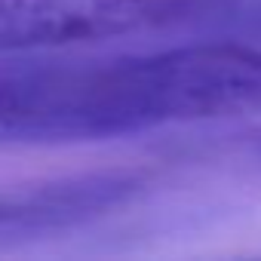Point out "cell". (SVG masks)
I'll return each instance as SVG.
<instances>
[{
  "instance_id": "1",
  "label": "cell",
  "mask_w": 261,
  "mask_h": 261,
  "mask_svg": "<svg viewBox=\"0 0 261 261\" xmlns=\"http://www.w3.org/2000/svg\"><path fill=\"white\" fill-rule=\"evenodd\" d=\"M255 43L243 34L0 56V145H77L255 117Z\"/></svg>"
},
{
  "instance_id": "2",
  "label": "cell",
  "mask_w": 261,
  "mask_h": 261,
  "mask_svg": "<svg viewBox=\"0 0 261 261\" xmlns=\"http://www.w3.org/2000/svg\"><path fill=\"white\" fill-rule=\"evenodd\" d=\"M148 166H105L0 191V249L71 233L142 203L157 188Z\"/></svg>"
},
{
  "instance_id": "3",
  "label": "cell",
  "mask_w": 261,
  "mask_h": 261,
  "mask_svg": "<svg viewBox=\"0 0 261 261\" xmlns=\"http://www.w3.org/2000/svg\"><path fill=\"white\" fill-rule=\"evenodd\" d=\"M230 34H261V0H233Z\"/></svg>"
},
{
  "instance_id": "4",
  "label": "cell",
  "mask_w": 261,
  "mask_h": 261,
  "mask_svg": "<svg viewBox=\"0 0 261 261\" xmlns=\"http://www.w3.org/2000/svg\"><path fill=\"white\" fill-rule=\"evenodd\" d=\"M230 139H233V154L255 172H261V129H246V133H237Z\"/></svg>"
},
{
  "instance_id": "5",
  "label": "cell",
  "mask_w": 261,
  "mask_h": 261,
  "mask_svg": "<svg viewBox=\"0 0 261 261\" xmlns=\"http://www.w3.org/2000/svg\"><path fill=\"white\" fill-rule=\"evenodd\" d=\"M258 37H261V34H258Z\"/></svg>"
}]
</instances>
